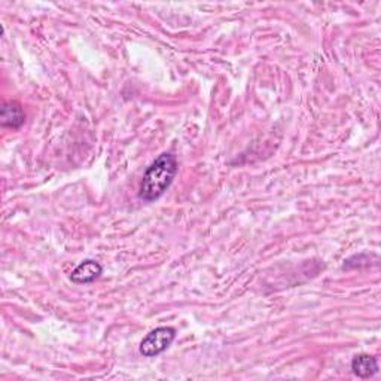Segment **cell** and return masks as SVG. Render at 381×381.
Masks as SVG:
<instances>
[{"instance_id":"cell-3","label":"cell","mask_w":381,"mask_h":381,"mask_svg":"<svg viewBox=\"0 0 381 381\" xmlns=\"http://www.w3.org/2000/svg\"><path fill=\"white\" fill-rule=\"evenodd\" d=\"M103 273V266L94 260L82 261L70 274V280L76 284H87L97 280Z\"/></svg>"},{"instance_id":"cell-4","label":"cell","mask_w":381,"mask_h":381,"mask_svg":"<svg viewBox=\"0 0 381 381\" xmlns=\"http://www.w3.org/2000/svg\"><path fill=\"white\" fill-rule=\"evenodd\" d=\"M0 122L6 128L18 130L23 127L26 122V113L23 106L17 101H6L2 104V112H0Z\"/></svg>"},{"instance_id":"cell-5","label":"cell","mask_w":381,"mask_h":381,"mask_svg":"<svg viewBox=\"0 0 381 381\" xmlns=\"http://www.w3.org/2000/svg\"><path fill=\"white\" fill-rule=\"evenodd\" d=\"M351 371L359 378H371L378 373V362L374 356L362 353L351 360Z\"/></svg>"},{"instance_id":"cell-1","label":"cell","mask_w":381,"mask_h":381,"mask_svg":"<svg viewBox=\"0 0 381 381\" xmlns=\"http://www.w3.org/2000/svg\"><path fill=\"white\" fill-rule=\"evenodd\" d=\"M177 175L176 158L171 154H161L143 175L139 197L145 202H155L173 184Z\"/></svg>"},{"instance_id":"cell-2","label":"cell","mask_w":381,"mask_h":381,"mask_svg":"<svg viewBox=\"0 0 381 381\" xmlns=\"http://www.w3.org/2000/svg\"><path fill=\"white\" fill-rule=\"evenodd\" d=\"M176 338V329L170 326H159L150 331L140 342V353L145 358H154L166 351Z\"/></svg>"}]
</instances>
